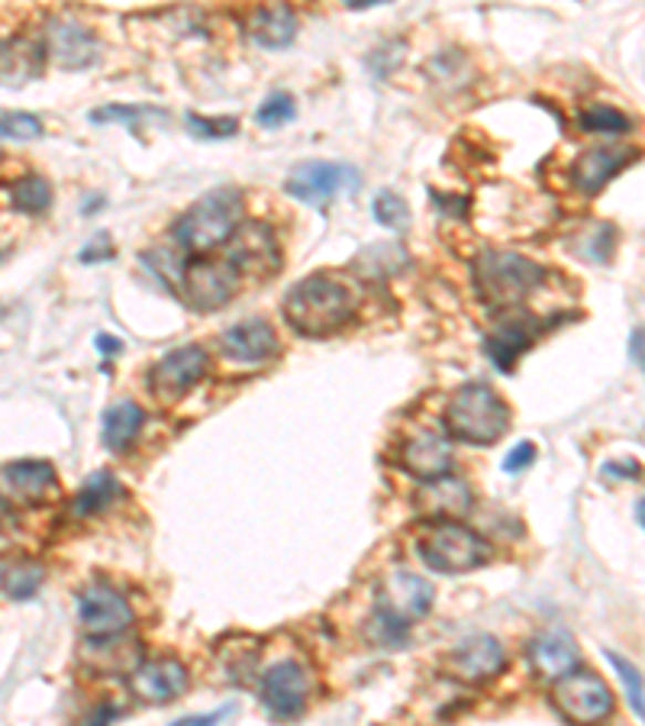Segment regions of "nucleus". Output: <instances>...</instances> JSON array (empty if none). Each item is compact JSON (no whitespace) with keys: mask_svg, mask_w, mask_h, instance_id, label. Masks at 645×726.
I'll return each instance as SVG.
<instances>
[{"mask_svg":"<svg viewBox=\"0 0 645 726\" xmlns=\"http://www.w3.org/2000/svg\"><path fill=\"white\" fill-rule=\"evenodd\" d=\"M352 313H355L352 291L342 281L326 278V274L301 281L284 301L288 323L310 340H320V336H330V333L342 330Z\"/></svg>","mask_w":645,"mask_h":726,"instance_id":"f257e3e1","label":"nucleus"},{"mask_svg":"<svg viewBox=\"0 0 645 726\" xmlns=\"http://www.w3.org/2000/svg\"><path fill=\"white\" fill-rule=\"evenodd\" d=\"M446 429L471 446H493L510 429V407L488 384H465L446 407Z\"/></svg>","mask_w":645,"mask_h":726,"instance_id":"f03ea898","label":"nucleus"},{"mask_svg":"<svg viewBox=\"0 0 645 726\" xmlns=\"http://www.w3.org/2000/svg\"><path fill=\"white\" fill-rule=\"evenodd\" d=\"M545 268L539 262H532L520 252H503V249H491L478 259L475 266V284L478 294L488 307L507 310L517 307L520 301H527L532 291L542 284Z\"/></svg>","mask_w":645,"mask_h":726,"instance_id":"7ed1b4c3","label":"nucleus"},{"mask_svg":"<svg viewBox=\"0 0 645 726\" xmlns=\"http://www.w3.org/2000/svg\"><path fill=\"white\" fill-rule=\"evenodd\" d=\"M239 217H242V194L236 188H220L200 197L175 224V239L188 252H210L232 239Z\"/></svg>","mask_w":645,"mask_h":726,"instance_id":"20e7f679","label":"nucleus"},{"mask_svg":"<svg viewBox=\"0 0 645 726\" xmlns=\"http://www.w3.org/2000/svg\"><path fill=\"white\" fill-rule=\"evenodd\" d=\"M419 559L443 574H465L491 562V546L481 533L458 520L433 523L419 539Z\"/></svg>","mask_w":645,"mask_h":726,"instance_id":"39448f33","label":"nucleus"},{"mask_svg":"<svg viewBox=\"0 0 645 726\" xmlns=\"http://www.w3.org/2000/svg\"><path fill=\"white\" fill-rule=\"evenodd\" d=\"M552 701L559 714L574 726H597L613 714V694L607 682L587 668H574L555 682Z\"/></svg>","mask_w":645,"mask_h":726,"instance_id":"423d86ee","label":"nucleus"},{"mask_svg":"<svg viewBox=\"0 0 645 726\" xmlns=\"http://www.w3.org/2000/svg\"><path fill=\"white\" fill-rule=\"evenodd\" d=\"M433 608V584L407 569H391L378 581V601L375 616L384 623H394L400 630H410Z\"/></svg>","mask_w":645,"mask_h":726,"instance_id":"0eeeda50","label":"nucleus"},{"mask_svg":"<svg viewBox=\"0 0 645 726\" xmlns=\"http://www.w3.org/2000/svg\"><path fill=\"white\" fill-rule=\"evenodd\" d=\"M77 620L91 640H116L133 626V608L114 584L94 581L77 598Z\"/></svg>","mask_w":645,"mask_h":726,"instance_id":"6e6552de","label":"nucleus"},{"mask_svg":"<svg viewBox=\"0 0 645 726\" xmlns=\"http://www.w3.org/2000/svg\"><path fill=\"white\" fill-rule=\"evenodd\" d=\"M210 369V359L200 345H181L175 352H168L165 359H158L149 372V387L158 401L165 404H178L181 397H188L197 384L204 382Z\"/></svg>","mask_w":645,"mask_h":726,"instance_id":"1a4fd4ad","label":"nucleus"},{"mask_svg":"<svg viewBox=\"0 0 645 726\" xmlns=\"http://www.w3.org/2000/svg\"><path fill=\"white\" fill-rule=\"evenodd\" d=\"M358 188V172L342 162H304L288 175V194L310 207H326L342 191Z\"/></svg>","mask_w":645,"mask_h":726,"instance_id":"9d476101","label":"nucleus"},{"mask_svg":"<svg viewBox=\"0 0 645 726\" xmlns=\"http://www.w3.org/2000/svg\"><path fill=\"white\" fill-rule=\"evenodd\" d=\"M310 691H313V678H310L306 665L294 662V658H284V662L271 665L262 678V704L271 717L291 720V717L304 714Z\"/></svg>","mask_w":645,"mask_h":726,"instance_id":"9b49d317","label":"nucleus"},{"mask_svg":"<svg viewBox=\"0 0 645 726\" xmlns=\"http://www.w3.org/2000/svg\"><path fill=\"white\" fill-rule=\"evenodd\" d=\"M242 284V274L236 271V266L229 259H204L194 262L185 271V288H188V301L194 310H217V307L229 304L236 298Z\"/></svg>","mask_w":645,"mask_h":726,"instance_id":"f8f14e48","label":"nucleus"},{"mask_svg":"<svg viewBox=\"0 0 645 726\" xmlns=\"http://www.w3.org/2000/svg\"><path fill=\"white\" fill-rule=\"evenodd\" d=\"M188 668L178 658H153V662H139L129 672V691L136 701L143 704H168L178 694L188 691Z\"/></svg>","mask_w":645,"mask_h":726,"instance_id":"ddd939ff","label":"nucleus"},{"mask_svg":"<svg viewBox=\"0 0 645 726\" xmlns=\"http://www.w3.org/2000/svg\"><path fill=\"white\" fill-rule=\"evenodd\" d=\"M507 665V652L500 646V640H493L488 633L468 636L449 658V668L458 682L465 685H485L493 682Z\"/></svg>","mask_w":645,"mask_h":726,"instance_id":"4468645a","label":"nucleus"},{"mask_svg":"<svg viewBox=\"0 0 645 726\" xmlns=\"http://www.w3.org/2000/svg\"><path fill=\"white\" fill-rule=\"evenodd\" d=\"M45 52L55 59V65L62 69H84L97 59V39L87 27H81L69 17H59L49 23V33H45Z\"/></svg>","mask_w":645,"mask_h":726,"instance_id":"2eb2a0df","label":"nucleus"},{"mask_svg":"<svg viewBox=\"0 0 645 726\" xmlns=\"http://www.w3.org/2000/svg\"><path fill=\"white\" fill-rule=\"evenodd\" d=\"M45 42L37 37H10L0 42V84L23 87L42 75L45 65Z\"/></svg>","mask_w":645,"mask_h":726,"instance_id":"dca6fc26","label":"nucleus"},{"mask_svg":"<svg viewBox=\"0 0 645 726\" xmlns=\"http://www.w3.org/2000/svg\"><path fill=\"white\" fill-rule=\"evenodd\" d=\"M400 461H404V471H410L414 478L436 481V478H446V475L452 471L456 453H452V446H449L443 436H436V433H419V436L404 443Z\"/></svg>","mask_w":645,"mask_h":726,"instance_id":"f3484780","label":"nucleus"},{"mask_svg":"<svg viewBox=\"0 0 645 726\" xmlns=\"http://www.w3.org/2000/svg\"><path fill=\"white\" fill-rule=\"evenodd\" d=\"M220 349L232 362H266L268 355L278 349V336H274V326L268 320L252 317V320L229 326L220 336Z\"/></svg>","mask_w":645,"mask_h":726,"instance_id":"a211bd4d","label":"nucleus"},{"mask_svg":"<svg viewBox=\"0 0 645 726\" xmlns=\"http://www.w3.org/2000/svg\"><path fill=\"white\" fill-rule=\"evenodd\" d=\"M3 481L10 488V495L23 504H45L59 495V478H55V468L49 461H10V465H3Z\"/></svg>","mask_w":645,"mask_h":726,"instance_id":"6ab92c4d","label":"nucleus"},{"mask_svg":"<svg viewBox=\"0 0 645 726\" xmlns=\"http://www.w3.org/2000/svg\"><path fill=\"white\" fill-rule=\"evenodd\" d=\"M636 158V153L630 149H613V146H597L587 149L584 155H578L574 168H571V182L574 188L584 194H597L610 178H616L630 162Z\"/></svg>","mask_w":645,"mask_h":726,"instance_id":"aec40b11","label":"nucleus"},{"mask_svg":"<svg viewBox=\"0 0 645 726\" xmlns=\"http://www.w3.org/2000/svg\"><path fill=\"white\" fill-rule=\"evenodd\" d=\"M229 262L236 266V271H249V274H271L278 268V246L271 239V232L262 224H246L239 236H236V246L229 252Z\"/></svg>","mask_w":645,"mask_h":726,"instance_id":"412c9836","label":"nucleus"},{"mask_svg":"<svg viewBox=\"0 0 645 726\" xmlns=\"http://www.w3.org/2000/svg\"><path fill=\"white\" fill-rule=\"evenodd\" d=\"M527 658L532 672L549 682H559L562 675L578 668V650L565 633H539L527 650Z\"/></svg>","mask_w":645,"mask_h":726,"instance_id":"4be33fe9","label":"nucleus"},{"mask_svg":"<svg viewBox=\"0 0 645 726\" xmlns=\"http://www.w3.org/2000/svg\"><path fill=\"white\" fill-rule=\"evenodd\" d=\"M471 504V491L465 481H458L452 475L446 478H436V481H426L423 491L417 495L419 514H426L429 520L443 523V520H458Z\"/></svg>","mask_w":645,"mask_h":726,"instance_id":"5701e85b","label":"nucleus"},{"mask_svg":"<svg viewBox=\"0 0 645 726\" xmlns=\"http://www.w3.org/2000/svg\"><path fill=\"white\" fill-rule=\"evenodd\" d=\"M542 323L532 326L530 320H507L488 340V355L497 362V369H513V362L527 352L535 340Z\"/></svg>","mask_w":645,"mask_h":726,"instance_id":"b1692460","label":"nucleus"},{"mask_svg":"<svg viewBox=\"0 0 645 726\" xmlns=\"http://www.w3.org/2000/svg\"><path fill=\"white\" fill-rule=\"evenodd\" d=\"M249 33L266 49H281V45H288L291 39L298 37V17L284 3L262 7V10H256V17L249 23Z\"/></svg>","mask_w":645,"mask_h":726,"instance_id":"393cba45","label":"nucleus"},{"mask_svg":"<svg viewBox=\"0 0 645 726\" xmlns=\"http://www.w3.org/2000/svg\"><path fill=\"white\" fill-rule=\"evenodd\" d=\"M119 495H123V485L116 481V475L101 468V471H94V475L77 488L75 500H72V514L81 517V520L97 517V514H104L107 507H114Z\"/></svg>","mask_w":645,"mask_h":726,"instance_id":"a878e982","label":"nucleus"},{"mask_svg":"<svg viewBox=\"0 0 645 726\" xmlns=\"http://www.w3.org/2000/svg\"><path fill=\"white\" fill-rule=\"evenodd\" d=\"M143 426H146L143 407H136L133 401H119L116 407H111V411L104 414V433H101V436H104V446L114 449V453L129 449V446L139 439Z\"/></svg>","mask_w":645,"mask_h":726,"instance_id":"bb28decb","label":"nucleus"},{"mask_svg":"<svg viewBox=\"0 0 645 726\" xmlns=\"http://www.w3.org/2000/svg\"><path fill=\"white\" fill-rule=\"evenodd\" d=\"M42 566L37 562H13L0 572V591L13 601H30L42 584Z\"/></svg>","mask_w":645,"mask_h":726,"instance_id":"cd10ccee","label":"nucleus"},{"mask_svg":"<svg viewBox=\"0 0 645 726\" xmlns=\"http://www.w3.org/2000/svg\"><path fill=\"white\" fill-rule=\"evenodd\" d=\"M10 200H13V207H17L20 214H42V210H49V204H52V188H49L45 178L27 175V178H20V182L13 185Z\"/></svg>","mask_w":645,"mask_h":726,"instance_id":"c85d7f7f","label":"nucleus"},{"mask_svg":"<svg viewBox=\"0 0 645 726\" xmlns=\"http://www.w3.org/2000/svg\"><path fill=\"white\" fill-rule=\"evenodd\" d=\"M581 126L594 136H623L633 123L630 116L620 114L616 107H604V104H594L581 114Z\"/></svg>","mask_w":645,"mask_h":726,"instance_id":"c756f323","label":"nucleus"},{"mask_svg":"<svg viewBox=\"0 0 645 726\" xmlns=\"http://www.w3.org/2000/svg\"><path fill=\"white\" fill-rule=\"evenodd\" d=\"M607 662L616 668V675H620V682H623V688H626L630 707L645 720V682L643 675H639V668H636L633 662H626L623 655H616V652H607Z\"/></svg>","mask_w":645,"mask_h":726,"instance_id":"7c9ffc66","label":"nucleus"},{"mask_svg":"<svg viewBox=\"0 0 645 726\" xmlns=\"http://www.w3.org/2000/svg\"><path fill=\"white\" fill-rule=\"evenodd\" d=\"M375 220L387 230H407L410 227V210L397 194L381 191L375 197Z\"/></svg>","mask_w":645,"mask_h":726,"instance_id":"2f4dec72","label":"nucleus"},{"mask_svg":"<svg viewBox=\"0 0 645 726\" xmlns=\"http://www.w3.org/2000/svg\"><path fill=\"white\" fill-rule=\"evenodd\" d=\"M42 120L33 114H0V136L7 139H37Z\"/></svg>","mask_w":645,"mask_h":726,"instance_id":"473e14b6","label":"nucleus"},{"mask_svg":"<svg viewBox=\"0 0 645 726\" xmlns=\"http://www.w3.org/2000/svg\"><path fill=\"white\" fill-rule=\"evenodd\" d=\"M288 120H294V101H291V94H271L266 104L259 107V123H262V126H281V123H288Z\"/></svg>","mask_w":645,"mask_h":726,"instance_id":"72a5a7b5","label":"nucleus"},{"mask_svg":"<svg viewBox=\"0 0 645 726\" xmlns=\"http://www.w3.org/2000/svg\"><path fill=\"white\" fill-rule=\"evenodd\" d=\"M610 246H613V230L610 227H594L581 242H578V252L594 259V262H607Z\"/></svg>","mask_w":645,"mask_h":726,"instance_id":"f704fd0d","label":"nucleus"},{"mask_svg":"<svg viewBox=\"0 0 645 726\" xmlns=\"http://www.w3.org/2000/svg\"><path fill=\"white\" fill-rule=\"evenodd\" d=\"M146 116H158L149 107H123V104H111V107H101L94 111L91 120L94 123H136V120H146Z\"/></svg>","mask_w":645,"mask_h":726,"instance_id":"c9c22d12","label":"nucleus"},{"mask_svg":"<svg viewBox=\"0 0 645 726\" xmlns=\"http://www.w3.org/2000/svg\"><path fill=\"white\" fill-rule=\"evenodd\" d=\"M188 126L204 136V139H223V136H232L236 133V120H207V116H188Z\"/></svg>","mask_w":645,"mask_h":726,"instance_id":"e433bc0d","label":"nucleus"},{"mask_svg":"<svg viewBox=\"0 0 645 726\" xmlns=\"http://www.w3.org/2000/svg\"><path fill=\"white\" fill-rule=\"evenodd\" d=\"M532 461H535V446H532V443H520V446L510 449V456L503 459V471L520 475L523 468H530Z\"/></svg>","mask_w":645,"mask_h":726,"instance_id":"4c0bfd02","label":"nucleus"},{"mask_svg":"<svg viewBox=\"0 0 645 726\" xmlns=\"http://www.w3.org/2000/svg\"><path fill=\"white\" fill-rule=\"evenodd\" d=\"M604 478H639V461H607V465H604Z\"/></svg>","mask_w":645,"mask_h":726,"instance_id":"58836bf2","label":"nucleus"},{"mask_svg":"<svg viewBox=\"0 0 645 726\" xmlns=\"http://www.w3.org/2000/svg\"><path fill=\"white\" fill-rule=\"evenodd\" d=\"M232 714V704H227L223 711H214V714H204V717H185V720H175L171 726H217L227 720Z\"/></svg>","mask_w":645,"mask_h":726,"instance_id":"ea45409f","label":"nucleus"},{"mask_svg":"<svg viewBox=\"0 0 645 726\" xmlns=\"http://www.w3.org/2000/svg\"><path fill=\"white\" fill-rule=\"evenodd\" d=\"M114 256V246L107 242V236H101V242L97 246H87L84 252H81V259L84 262H97V259H111Z\"/></svg>","mask_w":645,"mask_h":726,"instance_id":"a19ab883","label":"nucleus"},{"mask_svg":"<svg viewBox=\"0 0 645 726\" xmlns=\"http://www.w3.org/2000/svg\"><path fill=\"white\" fill-rule=\"evenodd\" d=\"M630 355L636 359V365H643L645 372V326H639L630 340Z\"/></svg>","mask_w":645,"mask_h":726,"instance_id":"79ce46f5","label":"nucleus"},{"mask_svg":"<svg viewBox=\"0 0 645 726\" xmlns=\"http://www.w3.org/2000/svg\"><path fill=\"white\" fill-rule=\"evenodd\" d=\"M97 349H101V352H119V340H114V336H97Z\"/></svg>","mask_w":645,"mask_h":726,"instance_id":"37998d69","label":"nucleus"},{"mask_svg":"<svg viewBox=\"0 0 645 726\" xmlns=\"http://www.w3.org/2000/svg\"><path fill=\"white\" fill-rule=\"evenodd\" d=\"M111 720H114V711H111V707H101V711H97V717L91 720V726H107Z\"/></svg>","mask_w":645,"mask_h":726,"instance_id":"c03bdc74","label":"nucleus"},{"mask_svg":"<svg viewBox=\"0 0 645 726\" xmlns=\"http://www.w3.org/2000/svg\"><path fill=\"white\" fill-rule=\"evenodd\" d=\"M636 517H639V523H643V527H645V497H643V500H639V507H636Z\"/></svg>","mask_w":645,"mask_h":726,"instance_id":"a18cd8bd","label":"nucleus"}]
</instances>
